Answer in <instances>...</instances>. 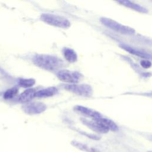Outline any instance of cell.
<instances>
[{
  "label": "cell",
  "instance_id": "1",
  "mask_svg": "<svg viewBox=\"0 0 152 152\" xmlns=\"http://www.w3.org/2000/svg\"><path fill=\"white\" fill-rule=\"evenodd\" d=\"M33 62L38 67L50 71L58 70L64 65V61L60 58L47 54L36 55Z\"/></svg>",
  "mask_w": 152,
  "mask_h": 152
},
{
  "label": "cell",
  "instance_id": "9",
  "mask_svg": "<svg viewBox=\"0 0 152 152\" xmlns=\"http://www.w3.org/2000/svg\"><path fill=\"white\" fill-rule=\"evenodd\" d=\"M120 47L122 49H124L125 50L128 52L129 53H130L132 55H134L135 56H139L140 58H144L146 59H150V58H151L150 54H149L144 51H142L140 49H137L136 48L131 47L129 45H127L125 44H121V45H120Z\"/></svg>",
  "mask_w": 152,
  "mask_h": 152
},
{
  "label": "cell",
  "instance_id": "12",
  "mask_svg": "<svg viewBox=\"0 0 152 152\" xmlns=\"http://www.w3.org/2000/svg\"><path fill=\"white\" fill-rule=\"evenodd\" d=\"M92 119L96 120L97 121L100 122L102 125H103L104 127H106L109 131L110 130V131H115L118 129L117 125L113 121H112L110 119L103 118L102 116L99 118H97L96 119Z\"/></svg>",
  "mask_w": 152,
  "mask_h": 152
},
{
  "label": "cell",
  "instance_id": "4",
  "mask_svg": "<svg viewBox=\"0 0 152 152\" xmlns=\"http://www.w3.org/2000/svg\"><path fill=\"white\" fill-rule=\"evenodd\" d=\"M64 88L76 95L83 97H90L93 94L92 87L86 84H70L64 85Z\"/></svg>",
  "mask_w": 152,
  "mask_h": 152
},
{
  "label": "cell",
  "instance_id": "11",
  "mask_svg": "<svg viewBox=\"0 0 152 152\" xmlns=\"http://www.w3.org/2000/svg\"><path fill=\"white\" fill-rule=\"evenodd\" d=\"M36 92L34 88H28L24 91L18 97V102L21 103H28L35 97V93Z\"/></svg>",
  "mask_w": 152,
  "mask_h": 152
},
{
  "label": "cell",
  "instance_id": "3",
  "mask_svg": "<svg viewBox=\"0 0 152 152\" xmlns=\"http://www.w3.org/2000/svg\"><path fill=\"white\" fill-rule=\"evenodd\" d=\"M100 20L102 24H103L104 26L118 33H120L121 34L132 35L134 34L135 32L133 28L123 25L111 18L102 17L100 19Z\"/></svg>",
  "mask_w": 152,
  "mask_h": 152
},
{
  "label": "cell",
  "instance_id": "8",
  "mask_svg": "<svg viewBox=\"0 0 152 152\" xmlns=\"http://www.w3.org/2000/svg\"><path fill=\"white\" fill-rule=\"evenodd\" d=\"M74 110L83 115L90 117L92 119H96L102 116L99 112H98L95 110L88 108L87 107L80 106V105L75 106L74 107Z\"/></svg>",
  "mask_w": 152,
  "mask_h": 152
},
{
  "label": "cell",
  "instance_id": "5",
  "mask_svg": "<svg viewBox=\"0 0 152 152\" xmlns=\"http://www.w3.org/2000/svg\"><path fill=\"white\" fill-rule=\"evenodd\" d=\"M56 76L61 81L70 84H76L78 83L83 77V75L80 72L68 69L58 71Z\"/></svg>",
  "mask_w": 152,
  "mask_h": 152
},
{
  "label": "cell",
  "instance_id": "16",
  "mask_svg": "<svg viewBox=\"0 0 152 152\" xmlns=\"http://www.w3.org/2000/svg\"><path fill=\"white\" fill-rule=\"evenodd\" d=\"M36 81L33 78H21L18 80V85L24 88H29L34 85Z\"/></svg>",
  "mask_w": 152,
  "mask_h": 152
},
{
  "label": "cell",
  "instance_id": "18",
  "mask_svg": "<svg viewBox=\"0 0 152 152\" xmlns=\"http://www.w3.org/2000/svg\"><path fill=\"white\" fill-rule=\"evenodd\" d=\"M140 65L141 66L144 68H149L151 67V63L150 61H148V59H144L141 61L140 62Z\"/></svg>",
  "mask_w": 152,
  "mask_h": 152
},
{
  "label": "cell",
  "instance_id": "14",
  "mask_svg": "<svg viewBox=\"0 0 152 152\" xmlns=\"http://www.w3.org/2000/svg\"><path fill=\"white\" fill-rule=\"evenodd\" d=\"M63 53L65 58L70 63L75 62L77 61L78 56L75 51L68 48H66L63 50Z\"/></svg>",
  "mask_w": 152,
  "mask_h": 152
},
{
  "label": "cell",
  "instance_id": "15",
  "mask_svg": "<svg viewBox=\"0 0 152 152\" xmlns=\"http://www.w3.org/2000/svg\"><path fill=\"white\" fill-rule=\"evenodd\" d=\"M72 144L75 146L76 148H79L80 150L87 151V152H98L96 149L90 147L89 146H88L86 144H83L81 142H79L77 141H72Z\"/></svg>",
  "mask_w": 152,
  "mask_h": 152
},
{
  "label": "cell",
  "instance_id": "2",
  "mask_svg": "<svg viewBox=\"0 0 152 152\" xmlns=\"http://www.w3.org/2000/svg\"><path fill=\"white\" fill-rule=\"evenodd\" d=\"M40 20L48 24L59 28H67L70 27V21L65 17L49 13H43L40 15Z\"/></svg>",
  "mask_w": 152,
  "mask_h": 152
},
{
  "label": "cell",
  "instance_id": "10",
  "mask_svg": "<svg viewBox=\"0 0 152 152\" xmlns=\"http://www.w3.org/2000/svg\"><path fill=\"white\" fill-rule=\"evenodd\" d=\"M58 92V89L55 87H49L39 91H36L35 97L45 98L51 97L56 94Z\"/></svg>",
  "mask_w": 152,
  "mask_h": 152
},
{
  "label": "cell",
  "instance_id": "13",
  "mask_svg": "<svg viewBox=\"0 0 152 152\" xmlns=\"http://www.w3.org/2000/svg\"><path fill=\"white\" fill-rule=\"evenodd\" d=\"M118 2L125 7H126L128 8H129L132 10H134L140 12L147 13L148 12V10L144 7H142L139 4H135L134 2H132L130 1H118Z\"/></svg>",
  "mask_w": 152,
  "mask_h": 152
},
{
  "label": "cell",
  "instance_id": "6",
  "mask_svg": "<svg viewBox=\"0 0 152 152\" xmlns=\"http://www.w3.org/2000/svg\"><path fill=\"white\" fill-rule=\"evenodd\" d=\"M23 109L29 115L39 114L46 109V106L42 102H28L23 106Z\"/></svg>",
  "mask_w": 152,
  "mask_h": 152
},
{
  "label": "cell",
  "instance_id": "7",
  "mask_svg": "<svg viewBox=\"0 0 152 152\" xmlns=\"http://www.w3.org/2000/svg\"><path fill=\"white\" fill-rule=\"evenodd\" d=\"M81 122L86 126L96 132L104 134L107 133L109 131V130L106 127H104L103 125H102L96 120H88L86 118H81Z\"/></svg>",
  "mask_w": 152,
  "mask_h": 152
},
{
  "label": "cell",
  "instance_id": "17",
  "mask_svg": "<svg viewBox=\"0 0 152 152\" xmlns=\"http://www.w3.org/2000/svg\"><path fill=\"white\" fill-rule=\"evenodd\" d=\"M18 90L17 87H14L12 88H11L8 90H7L4 94V98L6 100L10 99L14 97L17 93H18Z\"/></svg>",
  "mask_w": 152,
  "mask_h": 152
}]
</instances>
